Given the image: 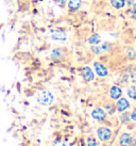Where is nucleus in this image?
Masks as SVG:
<instances>
[{"mask_svg":"<svg viewBox=\"0 0 136 146\" xmlns=\"http://www.w3.org/2000/svg\"><path fill=\"white\" fill-rule=\"evenodd\" d=\"M53 100H54V96L49 91H44L37 96V102L42 106H50L53 102Z\"/></svg>","mask_w":136,"mask_h":146,"instance_id":"f257e3e1","label":"nucleus"},{"mask_svg":"<svg viewBox=\"0 0 136 146\" xmlns=\"http://www.w3.org/2000/svg\"><path fill=\"white\" fill-rule=\"evenodd\" d=\"M97 134H98V138L100 139L101 141H108L111 137H112V131L106 128V127H101L99 129L97 130Z\"/></svg>","mask_w":136,"mask_h":146,"instance_id":"f03ea898","label":"nucleus"},{"mask_svg":"<svg viewBox=\"0 0 136 146\" xmlns=\"http://www.w3.org/2000/svg\"><path fill=\"white\" fill-rule=\"evenodd\" d=\"M81 76L86 82H90L95 79V74L92 72V69L88 66H85L81 69Z\"/></svg>","mask_w":136,"mask_h":146,"instance_id":"7ed1b4c3","label":"nucleus"},{"mask_svg":"<svg viewBox=\"0 0 136 146\" xmlns=\"http://www.w3.org/2000/svg\"><path fill=\"white\" fill-rule=\"evenodd\" d=\"M94 68H95L97 75L99 77H106L108 75V70L106 68V66L100 63V62H95L94 63Z\"/></svg>","mask_w":136,"mask_h":146,"instance_id":"20e7f679","label":"nucleus"},{"mask_svg":"<svg viewBox=\"0 0 136 146\" xmlns=\"http://www.w3.org/2000/svg\"><path fill=\"white\" fill-rule=\"evenodd\" d=\"M92 117L96 121H104L106 118V113L102 108H95V109L92 111Z\"/></svg>","mask_w":136,"mask_h":146,"instance_id":"39448f33","label":"nucleus"},{"mask_svg":"<svg viewBox=\"0 0 136 146\" xmlns=\"http://www.w3.org/2000/svg\"><path fill=\"white\" fill-rule=\"evenodd\" d=\"M130 108V102L127 98H119L116 104V110L120 113H123L124 111Z\"/></svg>","mask_w":136,"mask_h":146,"instance_id":"423d86ee","label":"nucleus"},{"mask_svg":"<svg viewBox=\"0 0 136 146\" xmlns=\"http://www.w3.org/2000/svg\"><path fill=\"white\" fill-rule=\"evenodd\" d=\"M120 146H132L133 144V138L130 133H123L120 135L119 139Z\"/></svg>","mask_w":136,"mask_h":146,"instance_id":"0eeeda50","label":"nucleus"},{"mask_svg":"<svg viewBox=\"0 0 136 146\" xmlns=\"http://www.w3.org/2000/svg\"><path fill=\"white\" fill-rule=\"evenodd\" d=\"M121 95H122V90L120 89L119 86L114 85V86L111 88V90H110V96H111L112 99L117 100V99H119L121 97Z\"/></svg>","mask_w":136,"mask_h":146,"instance_id":"6e6552de","label":"nucleus"},{"mask_svg":"<svg viewBox=\"0 0 136 146\" xmlns=\"http://www.w3.org/2000/svg\"><path fill=\"white\" fill-rule=\"evenodd\" d=\"M51 37L55 41H65L66 40V33L64 31L55 30V31H52Z\"/></svg>","mask_w":136,"mask_h":146,"instance_id":"1a4fd4ad","label":"nucleus"},{"mask_svg":"<svg viewBox=\"0 0 136 146\" xmlns=\"http://www.w3.org/2000/svg\"><path fill=\"white\" fill-rule=\"evenodd\" d=\"M82 5V0H68V8L71 11H78Z\"/></svg>","mask_w":136,"mask_h":146,"instance_id":"9d476101","label":"nucleus"},{"mask_svg":"<svg viewBox=\"0 0 136 146\" xmlns=\"http://www.w3.org/2000/svg\"><path fill=\"white\" fill-rule=\"evenodd\" d=\"M101 42V36L98 33H94L88 37V44L90 45H99Z\"/></svg>","mask_w":136,"mask_h":146,"instance_id":"9b49d317","label":"nucleus"},{"mask_svg":"<svg viewBox=\"0 0 136 146\" xmlns=\"http://www.w3.org/2000/svg\"><path fill=\"white\" fill-rule=\"evenodd\" d=\"M111 5L116 10H120V9H123L125 7V1L124 0H110Z\"/></svg>","mask_w":136,"mask_h":146,"instance_id":"f8f14e48","label":"nucleus"},{"mask_svg":"<svg viewBox=\"0 0 136 146\" xmlns=\"http://www.w3.org/2000/svg\"><path fill=\"white\" fill-rule=\"evenodd\" d=\"M61 57H62V50H61V48L53 49L51 54H50V58H51L52 60H54V61H57L59 59H61Z\"/></svg>","mask_w":136,"mask_h":146,"instance_id":"ddd939ff","label":"nucleus"},{"mask_svg":"<svg viewBox=\"0 0 136 146\" xmlns=\"http://www.w3.org/2000/svg\"><path fill=\"white\" fill-rule=\"evenodd\" d=\"M125 53H127L129 59H131V60H135L136 59V51L135 49L132 48V47H128L125 50Z\"/></svg>","mask_w":136,"mask_h":146,"instance_id":"4468645a","label":"nucleus"},{"mask_svg":"<svg viewBox=\"0 0 136 146\" xmlns=\"http://www.w3.org/2000/svg\"><path fill=\"white\" fill-rule=\"evenodd\" d=\"M128 95L133 100H136V88L135 86H130L128 89Z\"/></svg>","mask_w":136,"mask_h":146,"instance_id":"2eb2a0df","label":"nucleus"},{"mask_svg":"<svg viewBox=\"0 0 136 146\" xmlns=\"http://www.w3.org/2000/svg\"><path fill=\"white\" fill-rule=\"evenodd\" d=\"M90 50H92V53H95V54H97V56L102 53V49H101V47L100 46H98V45H92Z\"/></svg>","mask_w":136,"mask_h":146,"instance_id":"dca6fc26","label":"nucleus"},{"mask_svg":"<svg viewBox=\"0 0 136 146\" xmlns=\"http://www.w3.org/2000/svg\"><path fill=\"white\" fill-rule=\"evenodd\" d=\"M105 109H106V111H108L110 114H113L115 112V107L112 105H110V104H106V105H105Z\"/></svg>","mask_w":136,"mask_h":146,"instance_id":"f3484780","label":"nucleus"},{"mask_svg":"<svg viewBox=\"0 0 136 146\" xmlns=\"http://www.w3.org/2000/svg\"><path fill=\"white\" fill-rule=\"evenodd\" d=\"M100 47H101V49H102V52H104V51L110 50V48H111V44H110V43H103Z\"/></svg>","mask_w":136,"mask_h":146,"instance_id":"a211bd4d","label":"nucleus"},{"mask_svg":"<svg viewBox=\"0 0 136 146\" xmlns=\"http://www.w3.org/2000/svg\"><path fill=\"white\" fill-rule=\"evenodd\" d=\"M87 145L88 146H98V143H97V141L95 140V139L89 138V139H87Z\"/></svg>","mask_w":136,"mask_h":146,"instance_id":"6ab92c4d","label":"nucleus"},{"mask_svg":"<svg viewBox=\"0 0 136 146\" xmlns=\"http://www.w3.org/2000/svg\"><path fill=\"white\" fill-rule=\"evenodd\" d=\"M130 78L133 82H136V68H134L130 74Z\"/></svg>","mask_w":136,"mask_h":146,"instance_id":"aec40b11","label":"nucleus"},{"mask_svg":"<svg viewBox=\"0 0 136 146\" xmlns=\"http://www.w3.org/2000/svg\"><path fill=\"white\" fill-rule=\"evenodd\" d=\"M131 17H132L134 21H136V4L133 5L132 10H131Z\"/></svg>","mask_w":136,"mask_h":146,"instance_id":"412c9836","label":"nucleus"},{"mask_svg":"<svg viewBox=\"0 0 136 146\" xmlns=\"http://www.w3.org/2000/svg\"><path fill=\"white\" fill-rule=\"evenodd\" d=\"M130 118H131L132 121H134V122H136V108H134V110L132 111V113L130 114Z\"/></svg>","mask_w":136,"mask_h":146,"instance_id":"4be33fe9","label":"nucleus"},{"mask_svg":"<svg viewBox=\"0 0 136 146\" xmlns=\"http://www.w3.org/2000/svg\"><path fill=\"white\" fill-rule=\"evenodd\" d=\"M67 1H68V0H55V2L59 4L60 7H63V5H65V3H66Z\"/></svg>","mask_w":136,"mask_h":146,"instance_id":"5701e85b","label":"nucleus"},{"mask_svg":"<svg viewBox=\"0 0 136 146\" xmlns=\"http://www.w3.org/2000/svg\"><path fill=\"white\" fill-rule=\"evenodd\" d=\"M125 1V4H128L129 7H132L135 3V0H124Z\"/></svg>","mask_w":136,"mask_h":146,"instance_id":"b1692460","label":"nucleus"},{"mask_svg":"<svg viewBox=\"0 0 136 146\" xmlns=\"http://www.w3.org/2000/svg\"><path fill=\"white\" fill-rule=\"evenodd\" d=\"M53 146H68V145L64 142H56L53 144Z\"/></svg>","mask_w":136,"mask_h":146,"instance_id":"393cba45","label":"nucleus"},{"mask_svg":"<svg viewBox=\"0 0 136 146\" xmlns=\"http://www.w3.org/2000/svg\"><path fill=\"white\" fill-rule=\"evenodd\" d=\"M128 116H129V114H123V115L121 116V119H122V121H123L124 123H127L129 121V118H127Z\"/></svg>","mask_w":136,"mask_h":146,"instance_id":"a878e982","label":"nucleus"},{"mask_svg":"<svg viewBox=\"0 0 136 146\" xmlns=\"http://www.w3.org/2000/svg\"><path fill=\"white\" fill-rule=\"evenodd\" d=\"M135 83H136V82H135ZM135 88H136V84H135Z\"/></svg>","mask_w":136,"mask_h":146,"instance_id":"bb28decb","label":"nucleus"}]
</instances>
